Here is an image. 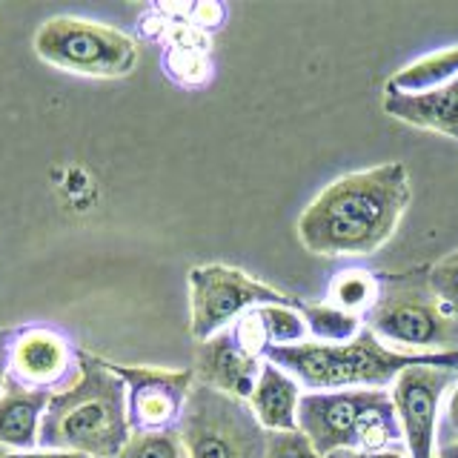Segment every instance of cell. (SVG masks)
Returning <instances> with one entry per match:
<instances>
[{"label":"cell","mask_w":458,"mask_h":458,"mask_svg":"<svg viewBox=\"0 0 458 458\" xmlns=\"http://www.w3.org/2000/svg\"><path fill=\"white\" fill-rule=\"evenodd\" d=\"M410 207L407 166L390 161L341 175L301 212L298 238L312 255L361 258L398 233Z\"/></svg>","instance_id":"cell-1"},{"label":"cell","mask_w":458,"mask_h":458,"mask_svg":"<svg viewBox=\"0 0 458 458\" xmlns=\"http://www.w3.org/2000/svg\"><path fill=\"white\" fill-rule=\"evenodd\" d=\"M264 358L290 372L301 386H307V393L390 390L395 378L410 367H458V350H395L386 347L372 329H361L352 341L344 344L304 341L295 347H269Z\"/></svg>","instance_id":"cell-2"},{"label":"cell","mask_w":458,"mask_h":458,"mask_svg":"<svg viewBox=\"0 0 458 458\" xmlns=\"http://www.w3.org/2000/svg\"><path fill=\"white\" fill-rule=\"evenodd\" d=\"M132 436L126 386L109 361L81 352L75 378L52 393L40 424V447L114 458Z\"/></svg>","instance_id":"cell-3"},{"label":"cell","mask_w":458,"mask_h":458,"mask_svg":"<svg viewBox=\"0 0 458 458\" xmlns=\"http://www.w3.org/2000/svg\"><path fill=\"white\" fill-rule=\"evenodd\" d=\"M298 433H304L321 455L335 450H404L390 390L304 393Z\"/></svg>","instance_id":"cell-4"},{"label":"cell","mask_w":458,"mask_h":458,"mask_svg":"<svg viewBox=\"0 0 458 458\" xmlns=\"http://www.w3.org/2000/svg\"><path fill=\"white\" fill-rule=\"evenodd\" d=\"M186 458H267L269 433L247 401L195 381L178 424Z\"/></svg>","instance_id":"cell-5"},{"label":"cell","mask_w":458,"mask_h":458,"mask_svg":"<svg viewBox=\"0 0 458 458\" xmlns=\"http://www.w3.org/2000/svg\"><path fill=\"white\" fill-rule=\"evenodd\" d=\"M35 52L43 64L83 78H126L138 66V43L126 32L72 14L38 26Z\"/></svg>","instance_id":"cell-6"},{"label":"cell","mask_w":458,"mask_h":458,"mask_svg":"<svg viewBox=\"0 0 458 458\" xmlns=\"http://www.w3.org/2000/svg\"><path fill=\"white\" fill-rule=\"evenodd\" d=\"M267 304L295 307L298 301L235 267L204 264L190 269V333L198 344L224 333L250 310Z\"/></svg>","instance_id":"cell-7"},{"label":"cell","mask_w":458,"mask_h":458,"mask_svg":"<svg viewBox=\"0 0 458 458\" xmlns=\"http://www.w3.org/2000/svg\"><path fill=\"white\" fill-rule=\"evenodd\" d=\"M126 386V412L132 433L178 429L186 401L195 386V369H161L135 364H109Z\"/></svg>","instance_id":"cell-8"},{"label":"cell","mask_w":458,"mask_h":458,"mask_svg":"<svg viewBox=\"0 0 458 458\" xmlns=\"http://www.w3.org/2000/svg\"><path fill=\"white\" fill-rule=\"evenodd\" d=\"M453 384L455 369L410 367L390 386L401 433H404V450L410 458H436L438 421Z\"/></svg>","instance_id":"cell-9"},{"label":"cell","mask_w":458,"mask_h":458,"mask_svg":"<svg viewBox=\"0 0 458 458\" xmlns=\"http://www.w3.org/2000/svg\"><path fill=\"white\" fill-rule=\"evenodd\" d=\"M81 352L55 327H21L12 333L9 378L26 390L57 393L75 378Z\"/></svg>","instance_id":"cell-10"},{"label":"cell","mask_w":458,"mask_h":458,"mask_svg":"<svg viewBox=\"0 0 458 458\" xmlns=\"http://www.w3.org/2000/svg\"><path fill=\"white\" fill-rule=\"evenodd\" d=\"M453 324L441 312L436 298L421 295H384L376 307L369 310V327L384 344H398L410 352H433L453 338Z\"/></svg>","instance_id":"cell-11"},{"label":"cell","mask_w":458,"mask_h":458,"mask_svg":"<svg viewBox=\"0 0 458 458\" xmlns=\"http://www.w3.org/2000/svg\"><path fill=\"white\" fill-rule=\"evenodd\" d=\"M264 361L267 358L252 355L235 338L233 327H229L224 333L212 335L209 341L200 344L195 378L200 384H209L215 390L233 395V398L250 401L255 384H258V376H261Z\"/></svg>","instance_id":"cell-12"},{"label":"cell","mask_w":458,"mask_h":458,"mask_svg":"<svg viewBox=\"0 0 458 458\" xmlns=\"http://www.w3.org/2000/svg\"><path fill=\"white\" fill-rule=\"evenodd\" d=\"M52 393L26 390L6 381L0 393V447L9 453H29L40 447V424Z\"/></svg>","instance_id":"cell-13"},{"label":"cell","mask_w":458,"mask_h":458,"mask_svg":"<svg viewBox=\"0 0 458 458\" xmlns=\"http://www.w3.org/2000/svg\"><path fill=\"white\" fill-rule=\"evenodd\" d=\"M384 112L401 123L429 129V132H441L458 140V78L447 86L419 95L386 92Z\"/></svg>","instance_id":"cell-14"},{"label":"cell","mask_w":458,"mask_h":458,"mask_svg":"<svg viewBox=\"0 0 458 458\" xmlns=\"http://www.w3.org/2000/svg\"><path fill=\"white\" fill-rule=\"evenodd\" d=\"M301 384L281 367L264 361L261 376L250 395V410L267 433H298V407H301Z\"/></svg>","instance_id":"cell-15"},{"label":"cell","mask_w":458,"mask_h":458,"mask_svg":"<svg viewBox=\"0 0 458 458\" xmlns=\"http://www.w3.org/2000/svg\"><path fill=\"white\" fill-rule=\"evenodd\" d=\"M458 78V47L429 52L419 61L407 64L404 69H398L395 75L386 81V92L398 95H419L447 86Z\"/></svg>","instance_id":"cell-16"},{"label":"cell","mask_w":458,"mask_h":458,"mask_svg":"<svg viewBox=\"0 0 458 458\" xmlns=\"http://www.w3.org/2000/svg\"><path fill=\"white\" fill-rule=\"evenodd\" d=\"M298 310L304 315L307 329H310V341L318 344H344L352 341L358 333H361V315H352L347 310H341L335 304H312V301H298Z\"/></svg>","instance_id":"cell-17"},{"label":"cell","mask_w":458,"mask_h":458,"mask_svg":"<svg viewBox=\"0 0 458 458\" xmlns=\"http://www.w3.org/2000/svg\"><path fill=\"white\" fill-rule=\"evenodd\" d=\"M381 301V284L376 272L369 269H341L329 284V304L347 310L352 315H361L364 310H372Z\"/></svg>","instance_id":"cell-18"},{"label":"cell","mask_w":458,"mask_h":458,"mask_svg":"<svg viewBox=\"0 0 458 458\" xmlns=\"http://www.w3.org/2000/svg\"><path fill=\"white\" fill-rule=\"evenodd\" d=\"M258 318H261L264 335L269 347H295V344L310 341V329L298 304H267L258 307Z\"/></svg>","instance_id":"cell-19"},{"label":"cell","mask_w":458,"mask_h":458,"mask_svg":"<svg viewBox=\"0 0 458 458\" xmlns=\"http://www.w3.org/2000/svg\"><path fill=\"white\" fill-rule=\"evenodd\" d=\"M114 458H186L178 429L166 433H132Z\"/></svg>","instance_id":"cell-20"},{"label":"cell","mask_w":458,"mask_h":458,"mask_svg":"<svg viewBox=\"0 0 458 458\" xmlns=\"http://www.w3.org/2000/svg\"><path fill=\"white\" fill-rule=\"evenodd\" d=\"M427 286L433 298L438 301L441 312L447 315L450 321H458V250L429 269Z\"/></svg>","instance_id":"cell-21"},{"label":"cell","mask_w":458,"mask_h":458,"mask_svg":"<svg viewBox=\"0 0 458 458\" xmlns=\"http://www.w3.org/2000/svg\"><path fill=\"white\" fill-rule=\"evenodd\" d=\"M267 458H324L304 433H269Z\"/></svg>","instance_id":"cell-22"},{"label":"cell","mask_w":458,"mask_h":458,"mask_svg":"<svg viewBox=\"0 0 458 458\" xmlns=\"http://www.w3.org/2000/svg\"><path fill=\"white\" fill-rule=\"evenodd\" d=\"M444 429L458 436V381L450 386L447 401H444Z\"/></svg>","instance_id":"cell-23"},{"label":"cell","mask_w":458,"mask_h":458,"mask_svg":"<svg viewBox=\"0 0 458 458\" xmlns=\"http://www.w3.org/2000/svg\"><path fill=\"white\" fill-rule=\"evenodd\" d=\"M324 458H410L407 450H378V453H369V450H335Z\"/></svg>","instance_id":"cell-24"},{"label":"cell","mask_w":458,"mask_h":458,"mask_svg":"<svg viewBox=\"0 0 458 458\" xmlns=\"http://www.w3.org/2000/svg\"><path fill=\"white\" fill-rule=\"evenodd\" d=\"M12 333H14V329H0V393H4L6 378H9V347H12Z\"/></svg>","instance_id":"cell-25"},{"label":"cell","mask_w":458,"mask_h":458,"mask_svg":"<svg viewBox=\"0 0 458 458\" xmlns=\"http://www.w3.org/2000/svg\"><path fill=\"white\" fill-rule=\"evenodd\" d=\"M6 458H89L81 453H64V450H29V453H6Z\"/></svg>","instance_id":"cell-26"},{"label":"cell","mask_w":458,"mask_h":458,"mask_svg":"<svg viewBox=\"0 0 458 458\" xmlns=\"http://www.w3.org/2000/svg\"><path fill=\"white\" fill-rule=\"evenodd\" d=\"M200 12L207 14V18L200 21L204 26H221V21H224V9H221V6H200L198 14H200Z\"/></svg>","instance_id":"cell-27"},{"label":"cell","mask_w":458,"mask_h":458,"mask_svg":"<svg viewBox=\"0 0 458 458\" xmlns=\"http://www.w3.org/2000/svg\"><path fill=\"white\" fill-rule=\"evenodd\" d=\"M436 458H458V438H453V441H444Z\"/></svg>","instance_id":"cell-28"},{"label":"cell","mask_w":458,"mask_h":458,"mask_svg":"<svg viewBox=\"0 0 458 458\" xmlns=\"http://www.w3.org/2000/svg\"><path fill=\"white\" fill-rule=\"evenodd\" d=\"M0 458H6V453H4V447H0Z\"/></svg>","instance_id":"cell-29"}]
</instances>
